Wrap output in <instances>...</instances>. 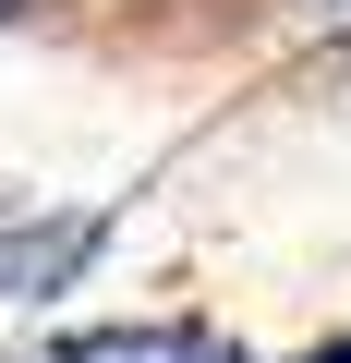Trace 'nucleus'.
I'll return each mask as SVG.
<instances>
[{
  "label": "nucleus",
  "mask_w": 351,
  "mask_h": 363,
  "mask_svg": "<svg viewBox=\"0 0 351 363\" xmlns=\"http://www.w3.org/2000/svg\"><path fill=\"white\" fill-rule=\"evenodd\" d=\"M25 206H37V194H25V182H0V218H25Z\"/></svg>",
  "instance_id": "nucleus-6"
},
{
  "label": "nucleus",
  "mask_w": 351,
  "mask_h": 363,
  "mask_svg": "<svg viewBox=\"0 0 351 363\" xmlns=\"http://www.w3.org/2000/svg\"><path fill=\"white\" fill-rule=\"evenodd\" d=\"M291 363H351V327H327V339H303Z\"/></svg>",
  "instance_id": "nucleus-4"
},
{
  "label": "nucleus",
  "mask_w": 351,
  "mask_h": 363,
  "mask_svg": "<svg viewBox=\"0 0 351 363\" xmlns=\"http://www.w3.org/2000/svg\"><path fill=\"white\" fill-rule=\"evenodd\" d=\"M0 25H61V0H0Z\"/></svg>",
  "instance_id": "nucleus-5"
},
{
  "label": "nucleus",
  "mask_w": 351,
  "mask_h": 363,
  "mask_svg": "<svg viewBox=\"0 0 351 363\" xmlns=\"http://www.w3.org/2000/svg\"><path fill=\"white\" fill-rule=\"evenodd\" d=\"M25 363H255V351L218 315H85V327H49Z\"/></svg>",
  "instance_id": "nucleus-1"
},
{
  "label": "nucleus",
  "mask_w": 351,
  "mask_h": 363,
  "mask_svg": "<svg viewBox=\"0 0 351 363\" xmlns=\"http://www.w3.org/2000/svg\"><path fill=\"white\" fill-rule=\"evenodd\" d=\"M109 255V206H25L0 218V303H61Z\"/></svg>",
  "instance_id": "nucleus-2"
},
{
  "label": "nucleus",
  "mask_w": 351,
  "mask_h": 363,
  "mask_svg": "<svg viewBox=\"0 0 351 363\" xmlns=\"http://www.w3.org/2000/svg\"><path fill=\"white\" fill-rule=\"evenodd\" d=\"M243 25H267V37H291V49H351V0H255Z\"/></svg>",
  "instance_id": "nucleus-3"
}]
</instances>
